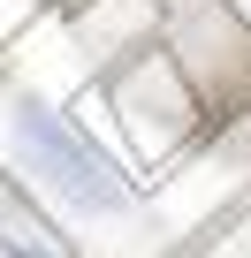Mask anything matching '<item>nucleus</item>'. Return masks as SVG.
<instances>
[{"mask_svg":"<svg viewBox=\"0 0 251 258\" xmlns=\"http://www.w3.org/2000/svg\"><path fill=\"white\" fill-rule=\"evenodd\" d=\"M8 129H16V152L31 160V175H38L46 190H61L69 205H84V213H114L122 198H130L122 167H114L91 137H84L69 114H54L46 99H23Z\"/></svg>","mask_w":251,"mask_h":258,"instance_id":"nucleus-1","label":"nucleus"},{"mask_svg":"<svg viewBox=\"0 0 251 258\" xmlns=\"http://www.w3.org/2000/svg\"><path fill=\"white\" fill-rule=\"evenodd\" d=\"M0 250L8 258H76V243L31 205V190L16 175H0Z\"/></svg>","mask_w":251,"mask_h":258,"instance_id":"nucleus-2","label":"nucleus"}]
</instances>
